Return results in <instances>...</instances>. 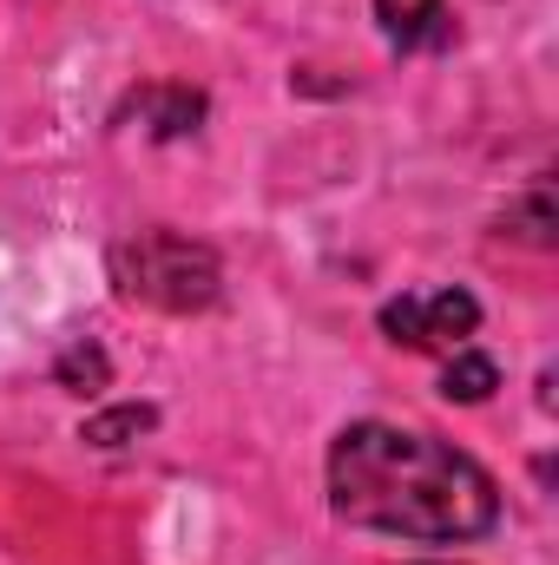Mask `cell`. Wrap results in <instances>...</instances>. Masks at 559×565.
Wrapping results in <instances>:
<instances>
[{
    "label": "cell",
    "mask_w": 559,
    "mask_h": 565,
    "mask_svg": "<svg viewBox=\"0 0 559 565\" xmlns=\"http://www.w3.org/2000/svg\"><path fill=\"white\" fill-rule=\"evenodd\" d=\"M329 507L349 526L395 540H481L500 520V487L461 447L395 422H349L329 447Z\"/></svg>",
    "instance_id": "cell-1"
},
{
    "label": "cell",
    "mask_w": 559,
    "mask_h": 565,
    "mask_svg": "<svg viewBox=\"0 0 559 565\" xmlns=\"http://www.w3.org/2000/svg\"><path fill=\"white\" fill-rule=\"evenodd\" d=\"M113 282L126 302L145 309H165V316H198L218 302L224 270H218V250L198 244V237H178V231H139L113 250Z\"/></svg>",
    "instance_id": "cell-2"
},
{
    "label": "cell",
    "mask_w": 559,
    "mask_h": 565,
    "mask_svg": "<svg viewBox=\"0 0 559 565\" xmlns=\"http://www.w3.org/2000/svg\"><path fill=\"white\" fill-rule=\"evenodd\" d=\"M481 329V302L467 289H428V296H395L382 302V335L402 349H434L454 355L467 349V335Z\"/></svg>",
    "instance_id": "cell-3"
},
{
    "label": "cell",
    "mask_w": 559,
    "mask_h": 565,
    "mask_svg": "<svg viewBox=\"0 0 559 565\" xmlns=\"http://www.w3.org/2000/svg\"><path fill=\"white\" fill-rule=\"evenodd\" d=\"M376 20L395 46H428L441 40V0H376Z\"/></svg>",
    "instance_id": "cell-4"
},
{
    "label": "cell",
    "mask_w": 559,
    "mask_h": 565,
    "mask_svg": "<svg viewBox=\"0 0 559 565\" xmlns=\"http://www.w3.org/2000/svg\"><path fill=\"white\" fill-rule=\"evenodd\" d=\"M494 388H500V369H494L481 349H454V355H447V369H441V395H447V402H467V408H474V402H487Z\"/></svg>",
    "instance_id": "cell-5"
},
{
    "label": "cell",
    "mask_w": 559,
    "mask_h": 565,
    "mask_svg": "<svg viewBox=\"0 0 559 565\" xmlns=\"http://www.w3.org/2000/svg\"><path fill=\"white\" fill-rule=\"evenodd\" d=\"M151 427H158V415H151V408H139V402H126V408H106V415H93V422L80 427V440L113 454V447H133L139 434H151Z\"/></svg>",
    "instance_id": "cell-6"
},
{
    "label": "cell",
    "mask_w": 559,
    "mask_h": 565,
    "mask_svg": "<svg viewBox=\"0 0 559 565\" xmlns=\"http://www.w3.org/2000/svg\"><path fill=\"white\" fill-rule=\"evenodd\" d=\"M145 106H151V119H158V126H151L158 139H184V132H198V119H204V99H198V93H151Z\"/></svg>",
    "instance_id": "cell-7"
},
{
    "label": "cell",
    "mask_w": 559,
    "mask_h": 565,
    "mask_svg": "<svg viewBox=\"0 0 559 565\" xmlns=\"http://www.w3.org/2000/svg\"><path fill=\"white\" fill-rule=\"evenodd\" d=\"M60 382H66L73 395H93V388H106V355H99V349H66V362H60Z\"/></svg>",
    "instance_id": "cell-8"
}]
</instances>
